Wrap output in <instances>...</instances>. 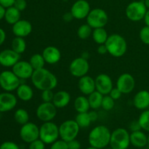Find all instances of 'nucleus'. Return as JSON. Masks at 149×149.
Returning a JSON list of instances; mask_svg holds the SVG:
<instances>
[{
	"mask_svg": "<svg viewBox=\"0 0 149 149\" xmlns=\"http://www.w3.org/2000/svg\"><path fill=\"white\" fill-rule=\"evenodd\" d=\"M5 11H6L5 7H4L3 6H1V4H0V20H1V19L4 18Z\"/></svg>",
	"mask_w": 149,
	"mask_h": 149,
	"instance_id": "nucleus-51",
	"label": "nucleus"
},
{
	"mask_svg": "<svg viewBox=\"0 0 149 149\" xmlns=\"http://www.w3.org/2000/svg\"><path fill=\"white\" fill-rule=\"evenodd\" d=\"M144 21H145L146 26H149V10H147L146 13L145 15V17H144Z\"/></svg>",
	"mask_w": 149,
	"mask_h": 149,
	"instance_id": "nucleus-52",
	"label": "nucleus"
},
{
	"mask_svg": "<svg viewBox=\"0 0 149 149\" xmlns=\"http://www.w3.org/2000/svg\"><path fill=\"white\" fill-rule=\"evenodd\" d=\"M79 130V126L75 120H65L59 126L60 138L66 142H69L77 138Z\"/></svg>",
	"mask_w": 149,
	"mask_h": 149,
	"instance_id": "nucleus-7",
	"label": "nucleus"
},
{
	"mask_svg": "<svg viewBox=\"0 0 149 149\" xmlns=\"http://www.w3.org/2000/svg\"><path fill=\"white\" fill-rule=\"evenodd\" d=\"M138 120L141 129L146 132H149V109L144 110L141 113Z\"/></svg>",
	"mask_w": 149,
	"mask_h": 149,
	"instance_id": "nucleus-35",
	"label": "nucleus"
},
{
	"mask_svg": "<svg viewBox=\"0 0 149 149\" xmlns=\"http://www.w3.org/2000/svg\"><path fill=\"white\" fill-rule=\"evenodd\" d=\"M59 137V127L52 121L44 122L39 127V139L46 145L53 143Z\"/></svg>",
	"mask_w": 149,
	"mask_h": 149,
	"instance_id": "nucleus-4",
	"label": "nucleus"
},
{
	"mask_svg": "<svg viewBox=\"0 0 149 149\" xmlns=\"http://www.w3.org/2000/svg\"><path fill=\"white\" fill-rule=\"evenodd\" d=\"M129 128L131 132H135V131L141 130V127L140 126V124L138 122V120H134L130 124Z\"/></svg>",
	"mask_w": 149,
	"mask_h": 149,
	"instance_id": "nucleus-45",
	"label": "nucleus"
},
{
	"mask_svg": "<svg viewBox=\"0 0 149 149\" xmlns=\"http://www.w3.org/2000/svg\"><path fill=\"white\" fill-rule=\"evenodd\" d=\"M140 39L145 45H149V26H144L140 31Z\"/></svg>",
	"mask_w": 149,
	"mask_h": 149,
	"instance_id": "nucleus-37",
	"label": "nucleus"
},
{
	"mask_svg": "<svg viewBox=\"0 0 149 149\" xmlns=\"http://www.w3.org/2000/svg\"><path fill=\"white\" fill-rule=\"evenodd\" d=\"M11 49L21 55L26 49V42L24 38L15 36L11 42Z\"/></svg>",
	"mask_w": 149,
	"mask_h": 149,
	"instance_id": "nucleus-30",
	"label": "nucleus"
},
{
	"mask_svg": "<svg viewBox=\"0 0 149 149\" xmlns=\"http://www.w3.org/2000/svg\"><path fill=\"white\" fill-rule=\"evenodd\" d=\"M147 145H148V148H149V135H148V144H147Z\"/></svg>",
	"mask_w": 149,
	"mask_h": 149,
	"instance_id": "nucleus-56",
	"label": "nucleus"
},
{
	"mask_svg": "<svg viewBox=\"0 0 149 149\" xmlns=\"http://www.w3.org/2000/svg\"><path fill=\"white\" fill-rule=\"evenodd\" d=\"M68 143V149H80L81 148V143L77 139H74Z\"/></svg>",
	"mask_w": 149,
	"mask_h": 149,
	"instance_id": "nucleus-44",
	"label": "nucleus"
},
{
	"mask_svg": "<svg viewBox=\"0 0 149 149\" xmlns=\"http://www.w3.org/2000/svg\"><path fill=\"white\" fill-rule=\"evenodd\" d=\"M130 144L136 148H143L148 144V136L141 130L132 132L130 134Z\"/></svg>",
	"mask_w": 149,
	"mask_h": 149,
	"instance_id": "nucleus-24",
	"label": "nucleus"
},
{
	"mask_svg": "<svg viewBox=\"0 0 149 149\" xmlns=\"http://www.w3.org/2000/svg\"><path fill=\"white\" fill-rule=\"evenodd\" d=\"M133 105L138 110L144 111L149 107V92L141 90L135 94L133 98Z\"/></svg>",
	"mask_w": 149,
	"mask_h": 149,
	"instance_id": "nucleus-22",
	"label": "nucleus"
},
{
	"mask_svg": "<svg viewBox=\"0 0 149 149\" xmlns=\"http://www.w3.org/2000/svg\"><path fill=\"white\" fill-rule=\"evenodd\" d=\"M93 29L90 26L89 24L86 23V24H83L79 27L78 30H77V36L79 39H87L90 37L93 33Z\"/></svg>",
	"mask_w": 149,
	"mask_h": 149,
	"instance_id": "nucleus-34",
	"label": "nucleus"
},
{
	"mask_svg": "<svg viewBox=\"0 0 149 149\" xmlns=\"http://www.w3.org/2000/svg\"><path fill=\"white\" fill-rule=\"evenodd\" d=\"M92 36L96 44L103 45L106 42L109 35L104 28H97V29H93Z\"/></svg>",
	"mask_w": 149,
	"mask_h": 149,
	"instance_id": "nucleus-28",
	"label": "nucleus"
},
{
	"mask_svg": "<svg viewBox=\"0 0 149 149\" xmlns=\"http://www.w3.org/2000/svg\"><path fill=\"white\" fill-rule=\"evenodd\" d=\"M20 84L21 80L13 71H4L0 73V87L5 92L16 90Z\"/></svg>",
	"mask_w": 149,
	"mask_h": 149,
	"instance_id": "nucleus-9",
	"label": "nucleus"
},
{
	"mask_svg": "<svg viewBox=\"0 0 149 149\" xmlns=\"http://www.w3.org/2000/svg\"><path fill=\"white\" fill-rule=\"evenodd\" d=\"M20 137L26 143H31L39 138V127L33 122H27L22 125L20 130Z\"/></svg>",
	"mask_w": 149,
	"mask_h": 149,
	"instance_id": "nucleus-11",
	"label": "nucleus"
},
{
	"mask_svg": "<svg viewBox=\"0 0 149 149\" xmlns=\"http://www.w3.org/2000/svg\"><path fill=\"white\" fill-rule=\"evenodd\" d=\"M91 8L89 2L86 0H77L73 4L71 8V13L74 17L77 20L87 18Z\"/></svg>",
	"mask_w": 149,
	"mask_h": 149,
	"instance_id": "nucleus-15",
	"label": "nucleus"
},
{
	"mask_svg": "<svg viewBox=\"0 0 149 149\" xmlns=\"http://www.w3.org/2000/svg\"><path fill=\"white\" fill-rule=\"evenodd\" d=\"M71 101V95L65 90H61L55 93L52 103L57 109H63L68 106Z\"/></svg>",
	"mask_w": 149,
	"mask_h": 149,
	"instance_id": "nucleus-23",
	"label": "nucleus"
},
{
	"mask_svg": "<svg viewBox=\"0 0 149 149\" xmlns=\"http://www.w3.org/2000/svg\"><path fill=\"white\" fill-rule=\"evenodd\" d=\"M12 68V71L20 80L31 79L34 71L29 61H19Z\"/></svg>",
	"mask_w": 149,
	"mask_h": 149,
	"instance_id": "nucleus-14",
	"label": "nucleus"
},
{
	"mask_svg": "<svg viewBox=\"0 0 149 149\" xmlns=\"http://www.w3.org/2000/svg\"><path fill=\"white\" fill-rule=\"evenodd\" d=\"M103 95L95 90L88 95V100L90 103V109L93 110H97L101 107L102 101H103Z\"/></svg>",
	"mask_w": 149,
	"mask_h": 149,
	"instance_id": "nucleus-29",
	"label": "nucleus"
},
{
	"mask_svg": "<svg viewBox=\"0 0 149 149\" xmlns=\"http://www.w3.org/2000/svg\"><path fill=\"white\" fill-rule=\"evenodd\" d=\"M115 100L109 95H103L101 107L106 111H110L114 108Z\"/></svg>",
	"mask_w": 149,
	"mask_h": 149,
	"instance_id": "nucleus-36",
	"label": "nucleus"
},
{
	"mask_svg": "<svg viewBox=\"0 0 149 149\" xmlns=\"http://www.w3.org/2000/svg\"><path fill=\"white\" fill-rule=\"evenodd\" d=\"M0 149H20L17 143L12 141H5L0 146Z\"/></svg>",
	"mask_w": 149,
	"mask_h": 149,
	"instance_id": "nucleus-41",
	"label": "nucleus"
},
{
	"mask_svg": "<svg viewBox=\"0 0 149 149\" xmlns=\"http://www.w3.org/2000/svg\"><path fill=\"white\" fill-rule=\"evenodd\" d=\"M110 146L113 149H127L130 145V134L125 128H117L111 132Z\"/></svg>",
	"mask_w": 149,
	"mask_h": 149,
	"instance_id": "nucleus-5",
	"label": "nucleus"
},
{
	"mask_svg": "<svg viewBox=\"0 0 149 149\" xmlns=\"http://www.w3.org/2000/svg\"><path fill=\"white\" fill-rule=\"evenodd\" d=\"M109 95L112 97V98L113 99V100H119V99L120 98L121 96H122V92H121L120 90H119V89L116 87L115 88L112 89L111 91L110 92V93H109Z\"/></svg>",
	"mask_w": 149,
	"mask_h": 149,
	"instance_id": "nucleus-43",
	"label": "nucleus"
},
{
	"mask_svg": "<svg viewBox=\"0 0 149 149\" xmlns=\"http://www.w3.org/2000/svg\"><path fill=\"white\" fill-rule=\"evenodd\" d=\"M144 3H145L147 9L149 10V0H144Z\"/></svg>",
	"mask_w": 149,
	"mask_h": 149,
	"instance_id": "nucleus-54",
	"label": "nucleus"
},
{
	"mask_svg": "<svg viewBox=\"0 0 149 149\" xmlns=\"http://www.w3.org/2000/svg\"><path fill=\"white\" fill-rule=\"evenodd\" d=\"M31 79L33 85L41 91L53 90L58 85V78L56 76L45 68L34 70Z\"/></svg>",
	"mask_w": 149,
	"mask_h": 149,
	"instance_id": "nucleus-1",
	"label": "nucleus"
},
{
	"mask_svg": "<svg viewBox=\"0 0 149 149\" xmlns=\"http://www.w3.org/2000/svg\"><path fill=\"white\" fill-rule=\"evenodd\" d=\"M58 112V109L52 102H43L37 107L36 115L38 119L43 122H51L55 119Z\"/></svg>",
	"mask_w": 149,
	"mask_h": 149,
	"instance_id": "nucleus-10",
	"label": "nucleus"
},
{
	"mask_svg": "<svg viewBox=\"0 0 149 149\" xmlns=\"http://www.w3.org/2000/svg\"><path fill=\"white\" fill-rule=\"evenodd\" d=\"M15 121L20 125H23L29 122V113L26 109H18L14 113Z\"/></svg>",
	"mask_w": 149,
	"mask_h": 149,
	"instance_id": "nucleus-33",
	"label": "nucleus"
},
{
	"mask_svg": "<svg viewBox=\"0 0 149 149\" xmlns=\"http://www.w3.org/2000/svg\"><path fill=\"white\" fill-rule=\"evenodd\" d=\"M1 112L0 111V117H1Z\"/></svg>",
	"mask_w": 149,
	"mask_h": 149,
	"instance_id": "nucleus-58",
	"label": "nucleus"
},
{
	"mask_svg": "<svg viewBox=\"0 0 149 149\" xmlns=\"http://www.w3.org/2000/svg\"><path fill=\"white\" fill-rule=\"evenodd\" d=\"M6 39V33L2 29L0 28V46L4 42Z\"/></svg>",
	"mask_w": 149,
	"mask_h": 149,
	"instance_id": "nucleus-50",
	"label": "nucleus"
},
{
	"mask_svg": "<svg viewBox=\"0 0 149 149\" xmlns=\"http://www.w3.org/2000/svg\"><path fill=\"white\" fill-rule=\"evenodd\" d=\"M46 63L53 65L60 61L61 58V52L58 47L54 46H48L43 49L42 52Z\"/></svg>",
	"mask_w": 149,
	"mask_h": 149,
	"instance_id": "nucleus-21",
	"label": "nucleus"
},
{
	"mask_svg": "<svg viewBox=\"0 0 149 149\" xmlns=\"http://www.w3.org/2000/svg\"><path fill=\"white\" fill-rule=\"evenodd\" d=\"M87 149H99V148H95V147H93V146H90V147H88Z\"/></svg>",
	"mask_w": 149,
	"mask_h": 149,
	"instance_id": "nucleus-55",
	"label": "nucleus"
},
{
	"mask_svg": "<svg viewBox=\"0 0 149 149\" xmlns=\"http://www.w3.org/2000/svg\"><path fill=\"white\" fill-rule=\"evenodd\" d=\"M90 70V65L87 59L79 57L71 61L69 65V71L73 77L81 78L87 75Z\"/></svg>",
	"mask_w": 149,
	"mask_h": 149,
	"instance_id": "nucleus-12",
	"label": "nucleus"
},
{
	"mask_svg": "<svg viewBox=\"0 0 149 149\" xmlns=\"http://www.w3.org/2000/svg\"><path fill=\"white\" fill-rule=\"evenodd\" d=\"M95 81L96 90L103 95H109L113 88V81L108 74H99L98 76H97Z\"/></svg>",
	"mask_w": 149,
	"mask_h": 149,
	"instance_id": "nucleus-16",
	"label": "nucleus"
},
{
	"mask_svg": "<svg viewBox=\"0 0 149 149\" xmlns=\"http://www.w3.org/2000/svg\"><path fill=\"white\" fill-rule=\"evenodd\" d=\"M111 135V132L107 127L104 125H98L95 127L89 133V143L90 146L95 147L97 148H106L110 144Z\"/></svg>",
	"mask_w": 149,
	"mask_h": 149,
	"instance_id": "nucleus-2",
	"label": "nucleus"
},
{
	"mask_svg": "<svg viewBox=\"0 0 149 149\" xmlns=\"http://www.w3.org/2000/svg\"><path fill=\"white\" fill-rule=\"evenodd\" d=\"M81 57V58H84V59L87 60L89 58V57H90V55H89V53L87 52H83Z\"/></svg>",
	"mask_w": 149,
	"mask_h": 149,
	"instance_id": "nucleus-53",
	"label": "nucleus"
},
{
	"mask_svg": "<svg viewBox=\"0 0 149 149\" xmlns=\"http://www.w3.org/2000/svg\"><path fill=\"white\" fill-rule=\"evenodd\" d=\"M49 149H68V143L63 140H57L56 141L51 144Z\"/></svg>",
	"mask_w": 149,
	"mask_h": 149,
	"instance_id": "nucleus-39",
	"label": "nucleus"
},
{
	"mask_svg": "<svg viewBox=\"0 0 149 149\" xmlns=\"http://www.w3.org/2000/svg\"><path fill=\"white\" fill-rule=\"evenodd\" d=\"M97 53H99L100 55H104V54L108 53V49L106 47V45L103 44V45H99L97 49Z\"/></svg>",
	"mask_w": 149,
	"mask_h": 149,
	"instance_id": "nucleus-47",
	"label": "nucleus"
},
{
	"mask_svg": "<svg viewBox=\"0 0 149 149\" xmlns=\"http://www.w3.org/2000/svg\"><path fill=\"white\" fill-rule=\"evenodd\" d=\"M78 87L83 95H89L96 90L95 81L93 77L85 75L79 79Z\"/></svg>",
	"mask_w": 149,
	"mask_h": 149,
	"instance_id": "nucleus-20",
	"label": "nucleus"
},
{
	"mask_svg": "<svg viewBox=\"0 0 149 149\" xmlns=\"http://www.w3.org/2000/svg\"><path fill=\"white\" fill-rule=\"evenodd\" d=\"M4 20L8 24L14 25L20 20V11H19L14 6L6 8Z\"/></svg>",
	"mask_w": 149,
	"mask_h": 149,
	"instance_id": "nucleus-26",
	"label": "nucleus"
},
{
	"mask_svg": "<svg viewBox=\"0 0 149 149\" xmlns=\"http://www.w3.org/2000/svg\"><path fill=\"white\" fill-rule=\"evenodd\" d=\"M20 55L12 49L0 52V65L4 67H13L20 61Z\"/></svg>",
	"mask_w": 149,
	"mask_h": 149,
	"instance_id": "nucleus-18",
	"label": "nucleus"
},
{
	"mask_svg": "<svg viewBox=\"0 0 149 149\" xmlns=\"http://www.w3.org/2000/svg\"><path fill=\"white\" fill-rule=\"evenodd\" d=\"M15 0H0V4L5 8L12 7L14 5Z\"/></svg>",
	"mask_w": 149,
	"mask_h": 149,
	"instance_id": "nucleus-46",
	"label": "nucleus"
},
{
	"mask_svg": "<svg viewBox=\"0 0 149 149\" xmlns=\"http://www.w3.org/2000/svg\"><path fill=\"white\" fill-rule=\"evenodd\" d=\"M12 31L15 36L25 38L30 35L32 32V25L29 20L20 19L13 25Z\"/></svg>",
	"mask_w": 149,
	"mask_h": 149,
	"instance_id": "nucleus-19",
	"label": "nucleus"
},
{
	"mask_svg": "<svg viewBox=\"0 0 149 149\" xmlns=\"http://www.w3.org/2000/svg\"><path fill=\"white\" fill-rule=\"evenodd\" d=\"M46 144L41 139H37L29 143V149H45Z\"/></svg>",
	"mask_w": 149,
	"mask_h": 149,
	"instance_id": "nucleus-40",
	"label": "nucleus"
},
{
	"mask_svg": "<svg viewBox=\"0 0 149 149\" xmlns=\"http://www.w3.org/2000/svg\"><path fill=\"white\" fill-rule=\"evenodd\" d=\"M74 18V16L72 15L71 12H69V13H65V14L63 15V19L64 21L67 22V23H68V22H71Z\"/></svg>",
	"mask_w": 149,
	"mask_h": 149,
	"instance_id": "nucleus-48",
	"label": "nucleus"
},
{
	"mask_svg": "<svg viewBox=\"0 0 149 149\" xmlns=\"http://www.w3.org/2000/svg\"><path fill=\"white\" fill-rule=\"evenodd\" d=\"M74 106L77 113H84L89 111L90 109L88 97L84 95L78 96L74 100Z\"/></svg>",
	"mask_w": 149,
	"mask_h": 149,
	"instance_id": "nucleus-27",
	"label": "nucleus"
},
{
	"mask_svg": "<svg viewBox=\"0 0 149 149\" xmlns=\"http://www.w3.org/2000/svg\"><path fill=\"white\" fill-rule=\"evenodd\" d=\"M108 53L115 58L122 57L127 50V43L125 38L117 33H113L108 37L105 43Z\"/></svg>",
	"mask_w": 149,
	"mask_h": 149,
	"instance_id": "nucleus-3",
	"label": "nucleus"
},
{
	"mask_svg": "<svg viewBox=\"0 0 149 149\" xmlns=\"http://www.w3.org/2000/svg\"><path fill=\"white\" fill-rule=\"evenodd\" d=\"M17 103V97L11 92L0 93V111L1 113L12 111L15 108Z\"/></svg>",
	"mask_w": 149,
	"mask_h": 149,
	"instance_id": "nucleus-17",
	"label": "nucleus"
},
{
	"mask_svg": "<svg viewBox=\"0 0 149 149\" xmlns=\"http://www.w3.org/2000/svg\"><path fill=\"white\" fill-rule=\"evenodd\" d=\"M89 113H90V118L92 119V122H95L97 121V119H98V113L95 111V110L92 111H89Z\"/></svg>",
	"mask_w": 149,
	"mask_h": 149,
	"instance_id": "nucleus-49",
	"label": "nucleus"
},
{
	"mask_svg": "<svg viewBox=\"0 0 149 149\" xmlns=\"http://www.w3.org/2000/svg\"><path fill=\"white\" fill-rule=\"evenodd\" d=\"M147 10L148 9L144 1H135L128 4L125 10V14L129 20L137 22L144 18Z\"/></svg>",
	"mask_w": 149,
	"mask_h": 149,
	"instance_id": "nucleus-6",
	"label": "nucleus"
},
{
	"mask_svg": "<svg viewBox=\"0 0 149 149\" xmlns=\"http://www.w3.org/2000/svg\"><path fill=\"white\" fill-rule=\"evenodd\" d=\"M17 97L23 101H29L33 97V90L26 84H20L16 90Z\"/></svg>",
	"mask_w": 149,
	"mask_h": 149,
	"instance_id": "nucleus-25",
	"label": "nucleus"
},
{
	"mask_svg": "<svg viewBox=\"0 0 149 149\" xmlns=\"http://www.w3.org/2000/svg\"><path fill=\"white\" fill-rule=\"evenodd\" d=\"M105 149H113V148H112L110 146V147H109V148H105Z\"/></svg>",
	"mask_w": 149,
	"mask_h": 149,
	"instance_id": "nucleus-57",
	"label": "nucleus"
},
{
	"mask_svg": "<svg viewBox=\"0 0 149 149\" xmlns=\"http://www.w3.org/2000/svg\"><path fill=\"white\" fill-rule=\"evenodd\" d=\"M54 95L55 93H53L52 90H47L42 91V95H41V97H42V100L43 102H52L54 97Z\"/></svg>",
	"mask_w": 149,
	"mask_h": 149,
	"instance_id": "nucleus-38",
	"label": "nucleus"
},
{
	"mask_svg": "<svg viewBox=\"0 0 149 149\" xmlns=\"http://www.w3.org/2000/svg\"><path fill=\"white\" fill-rule=\"evenodd\" d=\"M109 20V16L104 10L101 8H95L90 10L87 17V23L93 29L97 28H104Z\"/></svg>",
	"mask_w": 149,
	"mask_h": 149,
	"instance_id": "nucleus-8",
	"label": "nucleus"
},
{
	"mask_svg": "<svg viewBox=\"0 0 149 149\" xmlns=\"http://www.w3.org/2000/svg\"><path fill=\"white\" fill-rule=\"evenodd\" d=\"M33 70H38L40 68H45V65L46 63L42 54L36 53L32 55L29 60Z\"/></svg>",
	"mask_w": 149,
	"mask_h": 149,
	"instance_id": "nucleus-32",
	"label": "nucleus"
},
{
	"mask_svg": "<svg viewBox=\"0 0 149 149\" xmlns=\"http://www.w3.org/2000/svg\"><path fill=\"white\" fill-rule=\"evenodd\" d=\"M135 87V80L133 76L128 73L121 74L116 81V87L122 94H130Z\"/></svg>",
	"mask_w": 149,
	"mask_h": 149,
	"instance_id": "nucleus-13",
	"label": "nucleus"
},
{
	"mask_svg": "<svg viewBox=\"0 0 149 149\" xmlns=\"http://www.w3.org/2000/svg\"><path fill=\"white\" fill-rule=\"evenodd\" d=\"M127 149H129V148H127Z\"/></svg>",
	"mask_w": 149,
	"mask_h": 149,
	"instance_id": "nucleus-59",
	"label": "nucleus"
},
{
	"mask_svg": "<svg viewBox=\"0 0 149 149\" xmlns=\"http://www.w3.org/2000/svg\"><path fill=\"white\" fill-rule=\"evenodd\" d=\"M75 121L78 124L80 128L88 127L93 122L89 111L84 112V113H78L75 118Z\"/></svg>",
	"mask_w": 149,
	"mask_h": 149,
	"instance_id": "nucleus-31",
	"label": "nucleus"
},
{
	"mask_svg": "<svg viewBox=\"0 0 149 149\" xmlns=\"http://www.w3.org/2000/svg\"><path fill=\"white\" fill-rule=\"evenodd\" d=\"M13 6L17 8L19 11L22 12L26 10L27 7V1L26 0H15Z\"/></svg>",
	"mask_w": 149,
	"mask_h": 149,
	"instance_id": "nucleus-42",
	"label": "nucleus"
}]
</instances>
